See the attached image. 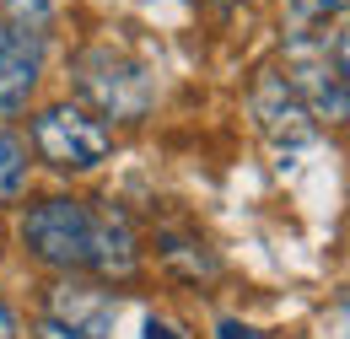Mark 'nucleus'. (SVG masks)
I'll return each mask as SVG.
<instances>
[{
	"label": "nucleus",
	"instance_id": "obj_10",
	"mask_svg": "<svg viewBox=\"0 0 350 339\" xmlns=\"http://www.w3.org/2000/svg\"><path fill=\"white\" fill-rule=\"evenodd\" d=\"M0 22H5V27H22V33H38V38H44L49 22H54V0H0Z\"/></svg>",
	"mask_w": 350,
	"mask_h": 339
},
{
	"label": "nucleus",
	"instance_id": "obj_6",
	"mask_svg": "<svg viewBox=\"0 0 350 339\" xmlns=\"http://www.w3.org/2000/svg\"><path fill=\"white\" fill-rule=\"evenodd\" d=\"M44 81V38L0 22V119L22 113Z\"/></svg>",
	"mask_w": 350,
	"mask_h": 339
},
{
	"label": "nucleus",
	"instance_id": "obj_14",
	"mask_svg": "<svg viewBox=\"0 0 350 339\" xmlns=\"http://www.w3.org/2000/svg\"><path fill=\"white\" fill-rule=\"evenodd\" d=\"M146 339H178V329L162 323V318H146Z\"/></svg>",
	"mask_w": 350,
	"mask_h": 339
},
{
	"label": "nucleus",
	"instance_id": "obj_7",
	"mask_svg": "<svg viewBox=\"0 0 350 339\" xmlns=\"http://www.w3.org/2000/svg\"><path fill=\"white\" fill-rule=\"evenodd\" d=\"M248 108H254V119H259V129L269 140H286V146L312 140V113H307V103L297 97V86L286 81V76L264 70L254 97H248Z\"/></svg>",
	"mask_w": 350,
	"mask_h": 339
},
{
	"label": "nucleus",
	"instance_id": "obj_1",
	"mask_svg": "<svg viewBox=\"0 0 350 339\" xmlns=\"http://www.w3.org/2000/svg\"><path fill=\"white\" fill-rule=\"evenodd\" d=\"M22 248L33 264L54 275H87V280H130L140 269V237L135 221L113 200H76V194H49L22 211L16 226Z\"/></svg>",
	"mask_w": 350,
	"mask_h": 339
},
{
	"label": "nucleus",
	"instance_id": "obj_5",
	"mask_svg": "<svg viewBox=\"0 0 350 339\" xmlns=\"http://www.w3.org/2000/svg\"><path fill=\"white\" fill-rule=\"evenodd\" d=\"M54 323H65L70 334L81 339H108L113 334V318H119V301L103 280H76V275H59L54 291H49V312Z\"/></svg>",
	"mask_w": 350,
	"mask_h": 339
},
{
	"label": "nucleus",
	"instance_id": "obj_13",
	"mask_svg": "<svg viewBox=\"0 0 350 339\" xmlns=\"http://www.w3.org/2000/svg\"><path fill=\"white\" fill-rule=\"evenodd\" d=\"M38 339H81V334H70L65 323H54V318H44V323H38Z\"/></svg>",
	"mask_w": 350,
	"mask_h": 339
},
{
	"label": "nucleus",
	"instance_id": "obj_11",
	"mask_svg": "<svg viewBox=\"0 0 350 339\" xmlns=\"http://www.w3.org/2000/svg\"><path fill=\"white\" fill-rule=\"evenodd\" d=\"M291 5H297L302 16H312V22H329V16H334L345 0H291Z\"/></svg>",
	"mask_w": 350,
	"mask_h": 339
},
{
	"label": "nucleus",
	"instance_id": "obj_2",
	"mask_svg": "<svg viewBox=\"0 0 350 339\" xmlns=\"http://www.w3.org/2000/svg\"><path fill=\"white\" fill-rule=\"evenodd\" d=\"M70 76H76V92L87 97L81 108L97 113V119L135 124V119H146L151 103H157V81H151V70H146L135 54L113 49V43L81 49V54L70 59Z\"/></svg>",
	"mask_w": 350,
	"mask_h": 339
},
{
	"label": "nucleus",
	"instance_id": "obj_9",
	"mask_svg": "<svg viewBox=\"0 0 350 339\" xmlns=\"http://www.w3.org/2000/svg\"><path fill=\"white\" fill-rule=\"evenodd\" d=\"M27 140L0 124V205H16L27 194Z\"/></svg>",
	"mask_w": 350,
	"mask_h": 339
},
{
	"label": "nucleus",
	"instance_id": "obj_4",
	"mask_svg": "<svg viewBox=\"0 0 350 339\" xmlns=\"http://www.w3.org/2000/svg\"><path fill=\"white\" fill-rule=\"evenodd\" d=\"M286 81L297 86V97H307V113L312 119L340 124L345 119V43H334V54H329V38L297 43Z\"/></svg>",
	"mask_w": 350,
	"mask_h": 339
},
{
	"label": "nucleus",
	"instance_id": "obj_12",
	"mask_svg": "<svg viewBox=\"0 0 350 339\" xmlns=\"http://www.w3.org/2000/svg\"><path fill=\"white\" fill-rule=\"evenodd\" d=\"M216 339H264L254 323H243V318H221L216 323Z\"/></svg>",
	"mask_w": 350,
	"mask_h": 339
},
{
	"label": "nucleus",
	"instance_id": "obj_8",
	"mask_svg": "<svg viewBox=\"0 0 350 339\" xmlns=\"http://www.w3.org/2000/svg\"><path fill=\"white\" fill-rule=\"evenodd\" d=\"M157 264L167 269V275H178V280H189V286H205V280H216V254L205 248V237H194V232H178V226H167V232H157Z\"/></svg>",
	"mask_w": 350,
	"mask_h": 339
},
{
	"label": "nucleus",
	"instance_id": "obj_3",
	"mask_svg": "<svg viewBox=\"0 0 350 339\" xmlns=\"http://www.w3.org/2000/svg\"><path fill=\"white\" fill-rule=\"evenodd\" d=\"M33 151L54 172H92V167L108 162L113 135L81 103H49V108L33 113Z\"/></svg>",
	"mask_w": 350,
	"mask_h": 339
},
{
	"label": "nucleus",
	"instance_id": "obj_15",
	"mask_svg": "<svg viewBox=\"0 0 350 339\" xmlns=\"http://www.w3.org/2000/svg\"><path fill=\"white\" fill-rule=\"evenodd\" d=\"M0 339H16V312L0 301Z\"/></svg>",
	"mask_w": 350,
	"mask_h": 339
}]
</instances>
